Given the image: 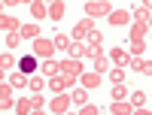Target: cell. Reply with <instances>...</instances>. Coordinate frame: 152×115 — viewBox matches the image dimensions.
<instances>
[{"instance_id": "1", "label": "cell", "mask_w": 152, "mask_h": 115, "mask_svg": "<svg viewBox=\"0 0 152 115\" xmlns=\"http://www.w3.org/2000/svg\"><path fill=\"white\" fill-rule=\"evenodd\" d=\"M55 40H46V36H40L37 43H31V55L34 58H40V61H49V58H55Z\"/></svg>"}, {"instance_id": "2", "label": "cell", "mask_w": 152, "mask_h": 115, "mask_svg": "<svg viewBox=\"0 0 152 115\" xmlns=\"http://www.w3.org/2000/svg\"><path fill=\"white\" fill-rule=\"evenodd\" d=\"M85 15L88 18H110L113 15V3L110 0H88L85 3Z\"/></svg>"}, {"instance_id": "3", "label": "cell", "mask_w": 152, "mask_h": 115, "mask_svg": "<svg viewBox=\"0 0 152 115\" xmlns=\"http://www.w3.org/2000/svg\"><path fill=\"white\" fill-rule=\"evenodd\" d=\"M94 33V18H79V21H76V27H73V33H70V40L73 43H82V40H88V36H91Z\"/></svg>"}, {"instance_id": "4", "label": "cell", "mask_w": 152, "mask_h": 115, "mask_svg": "<svg viewBox=\"0 0 152 115\" xmlns=\"http://www.w3.org/2000/svg\"><path fill=\"white\" fill-rule=\"evenodd\" d=\"M70 106H73L70 94H55V97H52V103H49L52 115H67V112H70Z\"/></svg>"}, {"instance_id": "5", "label": "cell", "mask_w": 152, "mask_h": 115, "mask_svg": "<svg viewBox=\"0 0 152 115\" xmlns=\"http://www.w3.org/2000/svg\"><path fill=\"white\" fill-rule=\"evenodd\" d=\"M79 85L85 88V91H97V88L104 85V76H100V73H94V70H85V73L79 76Z\"/></svg>"}, {"instance_id": "6", "label": "cell", "mask_w": 152, "mask_h": 115, "mask_svg": "<svg viewBox=\"0 0 152 115\" xmlns=\"http://www.w3.org/2000/svg\"><path fill=\"white\" fill-rule=\"evenodd\" d=\"M18 73H24L28 79H31V76H37V73H40V58H34V55L18 58Z\"/></svg>"}, {"instance_id": "7", "label": "cell", "mask_w": 152, "mask_h": 115, "mask_svg": "<svg viewBox=\"0 0 152 115\" xmlns=\"http://www.w3.org/2000/svg\"><path fill=\"white\" fill-rule=\"evenodd\" d=\"M61 73H64V76H73V79H79V76L85 73V67H82V61H76V58H64V61H61Z\"/></svg>"}, {"instance_id": "8", "label": "cell", "mask_w": 152, "mask_h": 115, "mask_svg": "<svg viewBox=\"0 0 152 115\" xmlns=\"http://www.w3.org/2000/svg\"><path fill=\"white\" fill-rule=\"evenodd\" d=\"M131 21H134V15H131L128 9H113V15H110L113 27H131Z\"/></svg>"}, {"instance_id": "9", "label": "cell", "mask_w": 152, "mask_h": 115, "mask_svg": "<svg viewBox=\"0 0 152 115\" xmlns=\"http://www.w3.org/2000/svg\"><path fill=\"white\" fill-rule=\"evenodd\" d=\"M12 91H15V88H12L9 82H3V85H0V109H3V115H6V109H12V106H15V100H12Z\"/></svg>"}, {"instance_id": "10", "label": "cell", "mask_w": 152, "mask_h": 115, "mask_svg": "<svg viewBox=\"0 0 152 115\" xmlns=\"http://www.w3.org/2000/svg\"><path fill=\"white\" fill-rule=\"evenodd\" d=\"M21 40L24 43H37V40H40V24H37V21L21 24Z\"/></svg>"}, {"instance_id": "11", "label": "cell", "mask_w": 152, "mask_h": 115, "mask_svg": "<svg viewBox=\"0 0 152 115\" xmlns=\"http://www.w3.org/2000/svg\"><path fill=\"white\" fill-rule=\"evenodd\" d=\"M0 27H3V33H21V24H18V18L6 15V12H0Z\"/></svg>"}, {"instance_id": "12", "label": "cell", "mask_w": 152, "mask_h": 115, "mask_svg": "<svg viewBox=\"0 0 152 115\" xmlns=\"http://www.w3.org/2000/svg\"><path fill=\"white\" fill-rule=\"evenodd\" d=\"M146 33H149V27H146V24H137V21H131V27H128L131 43H146Z\"/></svg>"}, {"instance_id": "13", "label": "cell", "mask_w": 152, "mask_h": 115, "mask_svg": "<svg viewBox=\"0 0 152 115\" xmlns=\"http://www.w3.org/2000/svg\"><path fill=\"white\" fill-rule=\"evenodd\" d=\"M61 73V61H55V58H49V61H40V76H58Z\"/></svg>"}, {"instance_id": "14", "label": "cell", "mask_w": 152, "mask_h": 115, "mask_svg": "<svg viewBox=\"0 0 152 115\" xmlns=\"http://www.w3.org/2000/svg\"><path fill=\"white\" fill-rule=\"evenodd\" d=\"M0 70H3V76L9 70H18V58L12 55V52H3V55H0Z\"/></svg>"}, {"instance_id": "15", "label": "cell", "mask_w": 152, "mask_h": 115, "mask_svg": "<svg viewBox=\"0 0 152 115\" xmlns=\"http://www.w3.org/2000/svg\"><path fill=\"white\" fill-rule=\"evenodd\" d=\"M110 61L116 64V67H128V48H122V46H116L110 52Z\"/></svg>"}, {"instance_id": "16", "label": "cell", "mask_w": 152, "mask_h": 115, "mask_svg": "<svg viewBox=\"0 0 152 115\" xmlns=\"http://www.w3.org/2000/svg\"><path fill=\"white\" fill-rule=\"evenodd\" d=\"M64 12H67V3H64V0L49 3V18H52V21H61V18H64Z\"/></svg>"}, {"instance_id": "17", "label": "cell", "mask_w": 152, "mask_h": 115, "mask_svg": "<svg viewBox=\"0 0 152 115\" xmlns=\"http://www.w3.org/2000/svg\"><path fill=\"white\" fill-rule=\"evenodd\" d=\"M88 55V43H73L70 48H67V58H76V61H82Z\"/></svg>"}, {"instance_id": "18", "label": "cell", "mask_w": 152, "mask_h": 115, "mask_svg": "<svg viewBox=\"0 0 152 115\" xmlns=\"http://www.w3.org/2000/svg\"><path fill=\"white\" fill-rule=\"evenodd\" d=\"M94 73H100V76H107L110 70H113V61H110V55H100L97 61H94V67H91Z\"/></svg>"}, {"instance_id": "19", "label": "cell", "mask_w": 152, "mask_h": 115, "mask_svg": "<svg viewBox=\"0 0 152 115\" xmlns=\"http://www.w3.org/2000/svg\"><path fill=\"white\" fill-rule=\"evenodd\" d=\"M110 112L113 115H134V106L128 100H119V103H110Z\"/></svg>"}, {"instance_id": "20", "label": "cell", "mask_w": 152, "mask_h": 115, "mask_svg": "<svg viewBox=\"0 0 152 115\" xmlns=\"http://www.w3.org/2000/svg\"><path fill=\"white\" fill-rule=\"evenodd\" d=\"M128 91H131V88L125 85V82H122V85H113V91H110V97H113V103H119V100H128V97H131Z\"/></svg>"}, {"instance_id": "21", "label": "cell", "mask_w": 152, "mask_h": 115, "mask_svg": "<svg viewBox=\"0 0 152 115\" xmlns=\"http://www.w3.org/2000/svg\"><path fill=\"white\" fill-rule=\"evenodd\" d=\"M31 15H34V18H49V3L34 0V3H31Z\"/></svg>"}, {"instance_id": "22", "label": "cell", "mask_w": 152, "mask_h": 115, "mask_svg": "<svg viewBox=\"0 0 152 115\" xmlns=\"http://www.w3.org/2000/svg\"><path fill=\"white\" fill-rule=\"evenodd\" d=\"M128 103L134 109H143L146 106V91H137V88H131V97H128Z\"/></svg>"}, {"instance_id": "23", "label": "cell", "mask_w": 152, "mask_h": 115, "mask_svg": "<svg viewBox=\"0 0 152 115\" xmlns=\"http://www.w3.org/2000/svg\"><path fill=\"white\" fill-rule=\"evenodd\" d=\"M70 100H73V103L82 109V106H88V91H85V88L79 85V91H70Z\"/></svg>"}, {"instance_id": "24", "label": "cell", "mask_w": 152, "mask_h": 115, "mask_svg": "<svg viewBox=\"0 0 152 115\" xmlns=\"http://www.w3.org/2000/svg\"><path fill=\"white\" fill-rule=\"evenodd\" d=\"M9 85H12V88H28V85H31V79H28L24 73H18V70H15V73L9 76Z\"/></svg>"}, {"instance_id": "25", "label": "cell", "mask_w": 152, "mask_h": 115, "mask_svg": "<svg viewBox=\"0 0 152 115\" xmlns=\"http://www.w3.org/2000/svg\"><path fill=\"white\" fill-rule=\"evenodd\" d=\"M131 15H134V21H137V24H146L152 12H149V9H146L143 3H140V6H134V12H131Z\"/></svg>"}, {"instance_id": "26", "label": "cell", "mask_w": 152, "mask_h": 115, "mask_svg": "<svg viewBox=\"0 0 152 115\" xmlns=\"http://www.w3.org/2000/svg\"><path fill=\"white\" fill-rule=\"evenodd\" d=\"M15 112H18V115H31V112H34L31 97H21V100H15Z\"/></svg>"}, {"instance_id": "27", "label": "cell", "mask_w": 152, "mask_h": 115, "mask_svg": "<svg viewBox=\"0 0 152 115\" xmlns=\"http://www.w3.org/2000/svg\"><path fill=\"white\" fill-rule=\"evenodd\" d=\"M28 88H31V94H40L43 88H46V79L37 73V76H31V85H28Z\"/></svg>"}, {"instance_id": "28", "label": "cell", "mask_w": 152, "mask_h": 115, "mask_svg": "<svg viewBox=\"0 0 152 115\" xmlns=\"http://www.w3.org/2000/svg\"><path fill=\"white\" fill-rule=\"evenodd\" d=\"M21 43H24V40H21V33H6V52H15Z\"/></svg>"}, {"instance_id": "29", "label": "cell", "mask_w": 152, "mask_h": 115, "mask_svg": "<svg viewBox=\"0 0 152 115\" xmlns=\"http://www.w3.org/2000/svg\"><path fill=\"white\" fill-rule=\"evenodd\" d=\"M107 76H110V82H113V85H122V82H125V67H113Z\"/></svg>"}, {"instance_id": "30", "label": "cell", "mask_w": 152, "mask_h": 115, "mask_svg": "<svg viewBox=\"0 0 152 115\" xmlns=\"http://www.w3.org/2000/svg\"><path fill=\"white\" fill-rule=\"evenodd\" d=\"M55 46L61 48V52H67V48L73 46V40H70V36H67V33H55Z\"/></svg>"}, {"instance_id": "31", "label": "cell", "mask_w": 152, "mask_h": 115, "mask_svg": "<svg viewBox=\"0 0 152 115\" xmlns=\"http://www.w3.org/2000/svg\"><path fill=\"white\" fill-rule=\"evenodd\" d=\"M143 52H146V43H128V55L131 58H143Z\"/></svg>"}, {"instance_id": "32", "label": "cell", "mask_w": 152, "mask_h": 115, "mask_svg": "<svg viewBox=\"0 0 152 115\" xmlns=\"http://www.w3.org/2000/svg\"><path fill=\"white\" fill-rule=\"evenodd\" d=\"M100 55H104V46H97V43H88V55H85V58H91V61H97Z\"/></svg>"}, {"instance_id": "33", "label": "cell", "mask_w": 152, "mask_h": 115, "mask_svg": "<svg viewBox=\"0 0 152 115\" xmlns=\"http://www.w3.org/2000/svg\"><path fill=\"white\" fill-rule=\"evenodd\" d=\"M137 73H143V76H152V58H143L140 64H137Z\"/></svg>"}, {"instance_id": "34", "label": "cell", "mask_w": 152, "mask_h": 115, "mask_svg": "<svg viewBox=\"0 0 152 115\" xmlns=\"http://www.w3.org/2000/svg\"><path fill=\"white\" fill-rule=\"evenodd\" d=\"M79 115H100V106H91V103H88V106L79 109Z\"/></svg>"}, {"instance_id": "35", "label": "cell", "mask_w": 152, "mask_h": 115, "mask_svg": "<svg viewBox=\"0 0 152 115\" xmlns=\"http://www.w3.org/2000/svg\"><path fill=\"white\" fill-rule=\"evenodd\" d=\"M88 43H97V46H104V33H100V30H94L91 36H88Z\"/></svg>"}, {"instance_id": "36", "label": "cell", "mask_w": 152, "mask_h": 115, "mask_svg": "<svg viewBox=\"0 0 152 115\" xmlns=\"http://www.w3.org/2000/svg\"><path fill=\"white\" fill-rule=\"evenodd\" d=\"M31 103H34V109H43V94H31Z\"/></svg>"}, {"instance_id": "37", "label": "cell", "mask_w": 152, "mask_h": 115, "mask_svg": "<svg viewBox=\"0 0 152 115\" xmlns=\"http://www.w3.org/2000/svg\"><path fill=\"white\" fill-rule=\"evenodd\" d=\"M134 115H152V112H149V109L143 106V109H134Z\"/></svg>"}, {"instance_id": "38", "label": "cell", "mask_w": 152, "mask_h": 115, "mask_svg": "<svg viewBox=\"0 0 152 115\" xmlns=\"http://www.w3.org/2000/svg\"><path fill=\"white\" fill-rule=\"evenodd\" d=\"M31 115H46V112H43V109H34V112H31Z\"/></svg>"}, {"instance_id": "39", "label": "cell", "mask_w": 152, "mask_h": 115, "mask_svg": "<svg viewBox=\"0 0 152 115\" xmlns=\"http://www.w3.org/2000/svg\"><path fill=\"white\" fill-rule=\"evenodd\" d=\"M146 27H149V30H152V15H149V21H146Z\"/></svg>"}, {"instance_id": "40", "label": "cell", "mask_w": 152, "mask_h": 115, "mask_svg": "<svg viewBox=\"0 0 152 115\" xmlns=\"http://www.w3.org/2000/svg\"><path fill=\"white\" fill-rule=\"evenodd\" d=\"M67 115H79V112H67Z\"/></svg>"}]
</instances>
